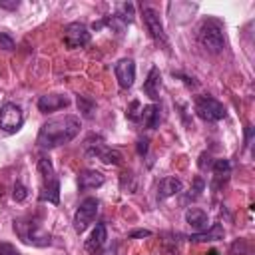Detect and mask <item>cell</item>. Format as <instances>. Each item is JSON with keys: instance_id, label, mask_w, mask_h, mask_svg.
I'll list each match as a JSON object with an SVG mask.
<instances>
[{"instance_id": "30bf717a", "label": "cell", "mask_w": 255, "mask_h": 255, "mask_svg": "<svg viewBox=\"0 0 255 255\" xmlns=\"http://www.w3.org/2000/svg\"><path fill=\"white\" fill-rule=\"evenodd\" d=\"M86 153L90 157H98L102 159L104 163H110V165H120L122 163V153L118 149H112L104 143H86Z\"/></svg>"}, {"instance_id": "1f68e13d", "label": "cell", "mask_w": 255, "mask_h": 255, "mask_svg": "<svg viewBox=\"0 0 255 255\" xmlns=\"http://www.w3.org/2000/svg\"><path fill=\"white\" fill-rule=\"evenodd\" d=\"M207 255H219V251H217V249H209Z\"/></svg>"}, {"instance_id": "f546056e", "label": "cell", "mask_w": 255, "mask_h": 255, "mask_svg": "<svg viewBox=\"0 0 255 255\" xmlns=\"http://www.w3.org/2000/svg\"><path fill=\"white\" fill-rule=\"evenodd\" d=\"M137 153H139V155H145V153H147V139H145V137L137 141Z\"/></svg>"}, {"instance_id": "7a4b0ae2", "label": "cell", "mask_w": 255, "mask_h": 255, "mask_svg": "<svg viewBox=\"0 0 255 255\" xmlns=\"http://www.w3.org/2000/svg\"><path fill=\"white\" fill-rule=\"evenodd\" d=\"M14 231L20 235L22 241L36 245V247H46L50 245V233L42 229V225L38 221H34L32 217H24V219H16L14 221Z\"/></svg>"}, {"instance_id": "ffe728a7", "label": "cell", "mask_w": 255, "mask_h": 255, "mask_svg": "<svg viewBox=\"0 0 255 255\" xmlns=\"http://www.w3.org/2000/svg\"><path fill=\"white\" fill-rule=\"evenodd\" d=\"M78 110L82 112L84 118H92L94 110H96V104L90 98H86V96H78Z\"/></svg>"}, {"instance_id": "277c9868", "label": "cell", "mask_w": 255, "mask_h": 255, "mask_svg": "<svg viewBox=\"0 0 255 255\" xmlns=\"http://www.w3.org/2000/svg\"><path fill=\"white\" fill-rule=\"evenodd\" d=\"M38 173L42 177V193L40 199L42 201H50V203H58L60 201V181L54 173L52 161L48 157H40L38 159Z\"/></svg>"}, {"instance_id": "ba28073f", "label": "cell", "mask_w": 255, "mask_h": 255, "mask_svg": "<svg viewBox=\"0 0 255 255\" xmlns=\"http://www.w3.org/2000/svg\"><path fill=\"white\" fill-rule=\"evenodd\" d=\"M90 42V30L82 24V22H72L64 28V44L70 50L82 48Z\"/></svg>"}, {"instance_id": "2e32d148", "label": "cell", "mask_w": 255, "mask_h": 255, "mask_svg": "<svg viewBox=\"0 0 255 255\" xmlns=\"http://www.w3.org/2000/svg\"><path fill=\"white\" fill-rule=\"evenodd\" d=\"M181 189H183L181 179H177V177H173V175H167V177H163V179L157 183V199H167V197L179 193Z\"/></svg>"}, {"instance_id": "9c48e42d", "label": "cell", "mask_w": 255, "mask_h": 255, "mask_svg": "<svg viewBox=\"0 0 255 255\" xmlns=\"http://www.w3.org/2000/svg\"><path fill=\"white\" fill-rule=\"evenodd\" d=\"M143 24H145L149 36H151L157 44H161L163 48H167V36H165V32H163V24H161V20H159V14H157L153 8H143Z\"/></svg>"}, {"instance_id": "8992f818", "label": "cell", "mask_w": 255, "mask_h": 255, "mask_svg": "<svg viewBox=\"0 0 255 255\" xmlns=\"http://www.w3.org/2000/svg\"><path fill=\"white\" fill-rule=\"evenodd\" d=\"M98 207H100V201L96 197H86L80 203V207L74 213V229H76V233H84L90 227V223L98 215Z\"/></svg>"}, {"instance_id": "484cf974", "label": "cell", "mask_w": 255, "mask_h": 255, "mask_svg": "<svg viewBox=\"0 0 255 255\" xmlns=\"http://www.w3.org/2000/svg\"><path fill=\"white\" fill-rule=\"evenodd\" d=\"M0 255H18V251H16V247L12 243L0 241Z\"/></svg>"}, {"instance_id": "4dcf8cb0", "label": "cell", "mask_w": 255, "mask_h": 255, "mask_svg": "<svg viewBox=\"0 0 255 255\" xmlns=\"http://www.w3.org/2000/svg\"><path fill=\"white\" fill-rule=\"evenodd\" d=\"M149 235H151V231H147V229H137V231L129 233V237H149Z\"/></svg>"}, {"instance_id": "44dd1931", "label": "cell", "mask_w": 255, "mask_h": 255, "mask_svg": "<svg viewBox=\"0 0 255 255\" xmlns=\"http://www.w3.org/2000/svg\"><path fill=\"white\" fill-rule=\"evenodd\" d=\"M211 169L217 177H227L231 173V163L227 159H215V161H211Z\"/></svg>"}, {"instance_id": "4fadbf2b", "label": "cell", "mask_w": 255, "mask_h": 255, "mask_svg": "<svg viewBox=\"0 0 255 255\" xmlns=\"http://www.w3.org/2000/svg\"><path fill=\"white\" fill-rule=\"evenodd\" d=\"M106 239H108L106 225H104V223H98V225L94 227V231L90 233V237L86 239V251L92 253V255L100 253V251L104 249V245H106Z\"/></svg>"}, {"instance_id": "f1b7e54d", "label": "cell", "mask_w": 255, "mask_h": 255, "mask_svg": "<svg viewBox=\"0 0 255 255\" xmlns=\"http://www.w3.org/2000/svg\"><path fill=\"white\" fill-rule=\"evenodd\" d=\"M199 167H201V169L211 167V157H209V153H201V155H199Z\"/></svg>"}, {"instance_id": "52a82bcc", "label": "cell", "mask_w": 255, "mask_h": 255, "mask_svg": "<svg viewBox=\"0 0 255 255\" xmlns=\"http://www.w3.org/2000/svg\"><path fill=\"white\" fill-rule=\"evenodd\" d=\"M24 124L22 108L14 102H8L0 108V129L6 133H16Z\"/></svg>"}, {"instance_id": "ac0fdd59", "label": "cell", "mask_w": 255, "mask_h": 255, "mask_svg": "<svg viewBox=\"0 0 255 255\" xmlns=\"http://www.w3.org/2000/svg\"><path fill=\"white\" fill-rule=\"evenodd\" d=\"M141 122H143L145 128L155 129L159 126V106L157 104L143 106V110H141Z\"/></svg>"}, {"instance_id": "83f0119b", "label": "cell", "mask_w": 255, "mask_h": 255, "mask_svg": "<svg viewBox=\"0 0 255 255\" xmlns=\"http://www.w3.org/2000/svg\"><path fill=\"white\" fill-rule=\"evenodd\" d=\"M18 6H20L18 0H0V8H4V10H16Z\"/></svg>"}, {"instance_id": "8fae6325", "label": "cell", "mask_w": 255, "mask_h": 255, "mask_svg": "<svg viewBox=\"0 0 255 255\" xmlns=\"http://www.w3.org/2000/svg\"><path fill=\"white\" fill-rule=\"evenodd\" d=\"M114 72H116V78H118L120 88L128 90V88L133 86V80H135V64H133L131 58H122V60L116 64Z\"/></svg>"}, {"instance_id": "e0dca14e", "label": "cell", "mask_w": 255, "mask_h": 255, "mask_svg": "<svg viewBox=\"0 0 255 255\" xmlns=\"http://www.w3.org/2000/svg\"><path fill=\"white\" fill-rule=\"evenodd\" d=\"M185 221L195 229V233H201V231H205V229L209 227V217H207V213H205L203 209H199V207H189V209L185 211Z\"/></svg>"}, {"instance_id": "d4e9b609", "label": "cell", "mask_w": 255, "mask_h": 255, "mask_svg": "<svg viewBox=\"0 0 255 255\" xmlns=\"http://www.w3.org/2000/svg\"><path fill=\"white\" fill-rule=\"evenodd\" d=\"M203 187H205V181L197 175V177L193 179V187H191V191H193V193H189V197H197V195L203 191Z\"/></svg>"}, {"instance_id": "4316f807", "label": "cell", "mask_w": 255, "mask_h": 255, "mask_svg": "<svg viewBox=\"0 0 255 255\" xmlns=\"http://www.w3.org/2000/svg\"><path fill=\"white\" fill-rule=\"evenodd\" d=\"M0 48H4V50H12L14 48L12 38L8 34H4V32H0Z\"/></svg>"}, {"instance_id": "5bb4252c", "label": "cell", "mask_w": 255, "mask_h": 255, "mask_svg": "<svg viewBox=\"0 0 255 255\" xmlns=\"http://www.w3.org/2000/svg\"><path fill=\"white\" fill-rule=\"evenodd\" d=\"M159 90H161V74H159V68H151L145 82H143V92L145 96H149L153 102L159 100Z\"/></svg>"}, {"instance_id": "9a60e30c", "label": "cell", "mask_w": 255, "mask_h": 255, "mask_svg": "<svg viewBox=\"0 0 255 255\" xmlns=\"http://www.w3.org/2000/svg\"><path fill=\"white\" fill-rule=\"evenodd\" d=\"M104 175L100 173V171H96V169H86V171H82L80 173V177H78V187L82 189V191H88V189H98V187H102L104 185Z\"/></svg>"}, {"instance_id": "7402d4cb", "label": "cell", "mask_w": 255, "mask_h": 255, "mask_svg": "<svg viewBox=\"0 0 255 255\" xmlns=\"http://www.w3.org/2000/svg\"><path fill=\"white\" fill-rule=\"evenodd\" d=\"M141 110H143V106H141L137 100H133V102L128 106V110H126V118H128L129 122H139V120H141Z\"/></svg>"}, {"instance_id": "7c38bea8", "label": "cell", "mask_w": 255, "mask_h": 255, "mask_svg": "<svg viewBox=\"0 0 255 255\" xmlns=\"http://www.w3.org/2000/svg\"><path fill=\"white\" fill-rule=\"evenodd\" d=\"M68 104H70V98L64 94H44L38 100V110L42 114H50V112H56L60 108H66Z\"/></svg>"}, {"instance_id": "3957f363", "label": "cell", "mask_w": 255, "mask_h": 255, "mask_svg": "<svg viewBox=\"0 0 255 255\" xmlns=\"http://www.w3.org/2000/svg\"><path fill=\"white\" fill-rule=\"evenodd\" d=\"M197 40L199 44L211 52V54H219L225 46V36H223V26L219 20H205L197 32Z\"/></svg>"}, {"instance_id": "d6986e66", "label": "cell", "mask_w": 255, "mask_h": 255, "mask_svg": "<svg viewBox=\"0 0 255 255\" xmlns=\"http://www.w3.org/2000/svg\"><path fill=\"white\" fill-rule=\"evenodd\" d=\"M223 235H225L223 227L219 223H215L213 227H209V229H205L201 233H191L187 239L189 241H215V239H223Z\"/></svg>"}, {"instance_id": "cb8c5ba5", "label": "cell", "mask_w": 255, "mask_h": 255, "mask_svg": "<svg viewBox=\"0 0 255 255\" xmlns=\"http://www.w3.org/2000/svg\"><path fill=\"white\" fill-rule=\"evenodd\" d=\"M12 197H14V201L22 203V201L28 197V187H26L22 181H16L14 187H12Z\"/></svg>"}, {"instance_id": "603a6c76", "label": "cell", "mask_w": 255, "mask_h": 255, "mask_svg": "<svg viewBox=\"0 0 255 255\" xmlns=\"http://www.w3.org/2000/svg\"><path fill=\"white\" fill-rule=\"evenodd\" d=\"M116 18H120V20H124V22H131V20H133V4H128V2L120 4Z\"/></svg>"}, {"instance_id": "5b68a950", "label": "cell", "mask_w": 255, "mask_h": 255, "mask_svg": "<svg viewBox=\"0 0 255 255\" xmlns=\"http://www.w3.org/2000/svg\"><path fill=\"white\" fill-rule=\"evenodd\" d=\"M193 108H195V114L205 122H219L227 116L225 106L211 96H197Z\"/></svg>"}, {"instance_id": "6da1fadb", "label": "cell", "mask_w": 255, "mask_h": 255, "mask_svg": "<svg viewBox=\"0 0 255 255\" xmlns=\"http://www.w3.org/2000/svg\"><path fill=\"white\" fill-rule=\"evenodd\" d=\"M78 133H80V118L60 116V118L48 120L40 128L36 143L42 149H52V147H58V145H64V143L72 141Z\"/></svg>"}]
</instances>
